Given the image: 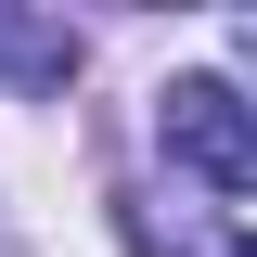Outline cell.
Returning <instances> with one entry per match:
<instances>
[{"label": "cell", "instance_id": "cell-1", "mask_svg": "<svg viewBox=\"0 0 257 257\" xmlns=\"http://www.w3.org/2000/svg\"><path fill=\"white\" fill-rule=\"evenodd\" d=\"M155 142L193 167V180L257 193V103L231 90V77H167V90H155Z\"/></svg>", "mask_w": 257, "mask_h": 257}, {"label": "cell", "instance_id": "cell-4", "mask_svg": "<svg viewBox=\"0 0 257 257\" xmlns=\"http://www.w3.org/2000/svg\"><path fill=\"white\" fill-rule=\"evenodd\" d=\"M244 64H257V26H244Z\"/></svg>", "mask_w": 257, "mask_h": 257}, {"label": "cell", "instance_id": "cell-3", "mask_svg": "<svg viewBox=\"0 0 257 257\" xmlns=\"http://www.w3.org/2000/svg\"><path fill=\"white\" fill-rule=\"evenodd\" d=\"M0 257H26V244H13V231H0Z\"/></svg>", "mask_w": 257, "mask_h": 257}, {"label": "cell", "instance_id": "cell-5", "mask_svg": "<svg viewBox=\"0 0 257 257\" xmlns=\"http://www.w3.org/2000/svg\"><path fill=\"white\" fill-rule=\"evenodd\" d=\"M231 257H257V244H231Z\"/></svg>", "mask_w": 257, "mask_h": 257}, {"label": "cell", "instance_id": "cell-2", "mask_svg": "<svg viewBox=\"0 0 257 257\" xmlns=\"http://www.w3.org/2000/svg\"><path fill=\"white\" fill-rule=\"evenodd\" d=\"M0 77H13V90H64V77H77V26L0 13Z\"/></svg>", "mask_w": 257, "mask_h": 257}]
</instances>
